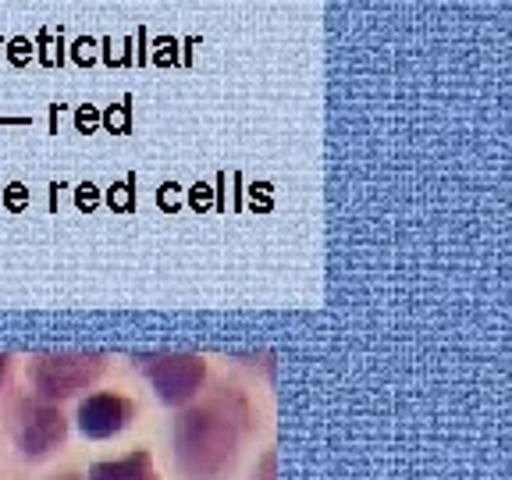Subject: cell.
Masks as SVG:
<instances>
[{"label":"cell","mask_w":512,"mask_h":480,"mask_svg":"<svg viewBox=\"0 0 512 480\" xmlns=\"http://www.w3.org/2000/svg\"><path fill=\"white\" fill-rule=\"evenodd\" d=\"M178 459L192 477H214L228 466L235 452V424L221 406H200L178 420L175 427Z\"/></svg>","instance_id":"1"},{"label":"cell","mask_w":512,"mask_h":480,"mask_svg":"<svg viewBox=\"0 0 512 480\" xmlns=\"http://www.w3.org/2000/svg\"><path fill=\"white\" fill-rule=\"evenodd\" d=\"M100 356H82V352H50L40 356L32 367V384L43 399H64L86 388L96 374H100Z\"/></svg>","instance_id":"2"},{"label":"cell","mask_w":512,"mask_h":480,"mask_svg":"<svg viewBox=\"0 0 512 480\" xmlns=\"http://www.w3.org/2000/svg\"><path fill=\"white\" fill-rule=\"evenodd\" d=\"M143 367H146L153 388H157L164 402L192 399L196 388H200V381H203V360L200 356H185V352H160V356H146Z\"/></svg>","instance_id":"3"},{"label":"cell","mask_w":512,"mask_h":480,"mask_svg":"<svg viewBox=\"0 0 512 480\" xmlns=\"http://www.w3.org/2000/svg\"><path fill=\"white\" fill-rule=\"evenodd\" d=\"M15 434L25 456H43L47 448H54L64 438V416L54 406H43V402H22Z\"/></svg>","instance_id":"4"},{"label":"cell","mask_w":512,"mask_h":480,"mask_svg":"<svg viewBox=\"0 0 512 480\" xmlns=\"http://www.w3.org/2000/svg\"><path fill=\"white\" fill-rule=\"evenodd\" d=\"M79 424L89 438H107V434H118L128 424V402L118 399L111 392L89 395L79 406Z\"/></svg>","instance_id":"5"},{"label":"cell","mask_w":512,"mask_h":480,"mask_svg":"<svg viewBox=\"0 0 512 480\" xmlns=\"http://www.w3.org/2000/svg\"><path fill=\"white\" fill-rule=\"evenodd\" d=\"M89 480H153L150 456L136 452V456H125V459H118V463H96Z\"/></svg>","instance_id":"6"},{"label":"cell","mask_w":512,"mask_h":480,"mask_svg":"<svg viewBox=\"0 0 512 480\" xmlns=\"http://www.w3.org/2000/svg\"><path fill=\"white\" fill-rule=\"evenodd\" d=\"M256 480H274V456L264 459V470H260V477Z\"/></svg>","instance_id":"7"},{"label":"cell","mask_w":512,"mask_h":480,"mask_svg":"<svg viewBox=\"0 0 512 480\" xmlns=\"http://www.w3.org/2000/svg\"><path fill=\"white\" fill-rule=\"evenodd\" d=\"M4 367H8V356H0V377H4Z\"/></svg>","instance_id":"8"}]
</instances>
